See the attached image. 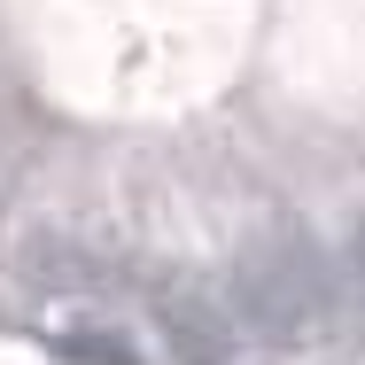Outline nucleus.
Listing matches in <instances>:
<instances>
[{
  "mask_svg": "<svg viewBox=\"0 0 365 365\" xmlns=\"http://www.w3.org/2000/svg\"><path fill=\"white\" fill-rule=\"evenodd\" d=\"M342 311V272L311 249V241H264L241 272H233V319L272 342V350H311L334 334Z\"/></svg>",
  "mask_w": 365,
  "mask_h": 365,
  "instance_id": "obj_1",
  "label": "nucleus"
},
{
  "mask_svg": "<svg viewBox=\"0 0 365 365\" xmlns=\"http://www.w3.org/2000/svg\"><path fill=\"white\" fill-rule=\"evenodd\" d=\"M155 319H163L179 365H233V358H241V319L210 311L195 288H171L163 303H155Z\"/></svg>",
  "mask_w": 365,
  "mask_h": 365,
  "instance_id": "obj_2",
  "label": "nucleus"
},
{
  "mask_svg": "<svg viewBox=\"0 0 365 365\" xmlns=\"http://www.w3.org/2000/svg\"><path fill=\"white\" fill-rule=\"evenodd\" d=\"M63 358H78V365H140L133 342H117V334H63Z\"/></svg>",
  "mask_w": 365,
  "mask_h": 365,
  "instance_id": "obj_3",
  "label": "nucleus"
},
{
  "mask_svg": "<svg viewBox=\"0 0 365 365\" xmlns=\"http://www.w3.org/2000/svg\"><path fill=\"white\" fill-rule=\"evenodd\" d=\"M334 272H342V303L365 311V225L350 233V249H342V264H334Z\"/></svg>",
  "mask_w": 365,
  "mask_h": 365,
  "instance_id": "obj_4",
  "label": "nucleus"
}]
</instances>
